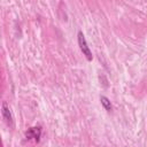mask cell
<instances>
[{
	"mask_svg": "<svg viewBox=\"0 0 147 147\" xmlns=\"http://www.w3.org/2000/svg\"><path fill=\"white\" fill-rule=\"evenodd\" d=\"M1 114H2V118L5 119L6 124L9 126V127H13L14 126V119H13V115H11V111L9 109V106L6 101L2 102L1 105Z\"/></svg>",
	"mask_w": 147,
	"mask_h": 147,
	"instance_id": "2",
	"label": "cell"
},
{
	"mask_svg": "<svg viewBox=\"0 0 147 147\" xmlns=\"http://www.w3.org/2000/svg\"><path fill=\"white\" fill-rule=\"evenodd\" d=\"M100 102H101V105H102V107L107 110V111H111L113 110V106H111V102H110V100L107 98V96H105V95H101L100 96Z\"/></svg>",
	"mask_w": 147,
	"mask_h": 147,
	"instance_id": "4",
	"label": "cell"
},
{
	"mask_svg": "<svg viewBox=\"0 0 147 147\" xmlns=\"http://www.w3.org/2000/svg\"><path fill=\"white\" fill-rule=\"evenodd\" d=\"M77 38H78V45H79V48H80L82 53L85 55V57H86L87 61H92L93 55H92V52H91V49H90V47L87 45V41L85 39L84 33L82 31H79L78 34H77Z\"/></svg>",
	"mask_w": 147,
	"mask_h": 147,
	"instance_id": "1",
	"label": "cell"
},
{
	"mask_svg": "<svg viewBox=\"0 0 147 147\" xmlns=\"http://www.w3.org/2000/svg\"><path fill=\"white\" fill-rule=\"evenodd\" d=\"M40 136H41V127H40V126L30 127V129L25 132V138H26L28 140L34 139L37 142L40 140Z\"/></svg>",
	"mask_w": 147,
	"mask_h": 147,
	"instance_id": "3",
	"label": "cell"
}]
</instances>
